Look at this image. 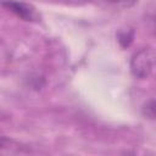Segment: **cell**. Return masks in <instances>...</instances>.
<instances>
[{
	"label": "cell",
	"mask_w": 156,
	"mask_h": 156,
	"mask_svg": "<svg viewBox=\"0 0 156 156\" xmlns=\"http://www.w3.org/2000/svg\"><path fill=\"white\" fill-rule=\"evenodd\" d=\"M152 66H154V51L151 48L140 49L133 55L130 61L132 73L140 79H145L151 74Z\"/></svg>",
	"instance_id": "cell-1"
},
{
	"label": "cell",
	"mask_w": 156,
	"mask_h": 156,
	"mask_svg": "<svg viewBox=\"0 0 156 156\" xmlns=\"http://www.w3.org/2000/svg\"><path fill=\"white\" fill-rule=\"evenodd\" d=\"M2 6H5L7 10H10L11 12H13L17 17L24 20V21H37L38 20V15L34 10V7H32L30 5L23 2V1H18V0H2L1 1Z\"/></svg>",
	"instance_id": "cell-2"
},
{
	"label": "cell",
	"mask_w": 156,
	"mask_h": 156,
	"mask_svg": "<svg viewBox=\"0 0 156 156\" xmlns=\"http://www.w3.org/2000/svg\"><path fill=\"white\" fill-rule=\"evenodd\" d=\"M17 146L18 145L13 140H11V139H9L6 136H0V152H2L5 150L11 151L12 147H17Z\"/></svg>",
	"instance_id": "cell-3"
},
{
	"label": "cell",
	"mask_w": 156,
	"mask_h": 156,
	"mask_svg": "<svg viewBox=\"0 0 156 156\" xmlns=\"http://www.w3.org/2000/svg\"><path fill=\"white\" fill-rule=\"evenodd\" d=\"M144 115L146 116V117H150V118H154L155 117V107H154V100H150L146 105H145V107H144Z\"/></svg>",
	"instance_id": "cell-4"
},
{
	"label": "cell",
	"mask_w": 156,
	"mask_h": 156,
	"mask_svg": "<svg viewBox=\"0 0 156 156\" xmlns=\"http://www.w3.org/2000/svg\"><path fill=\"white\" fill-rule=\"evenodd\" d=\"M108 1L112 4H116V5H121V6H132L138 0H108Z\"/></svg>",
	"instance_id": "cell-5"
}]
</instances>
